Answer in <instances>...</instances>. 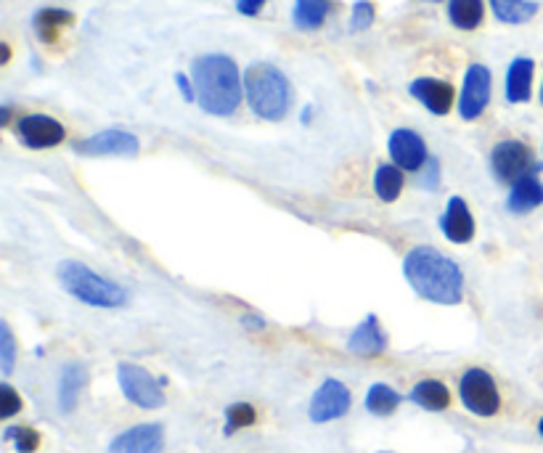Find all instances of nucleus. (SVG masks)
<instances>
[{"label":"nucleus","instance_id":"obj_8","mask_svg":"<svg viewBox=\"0 0 543 453\" xmlns=\"http://www.w3.org/2000/svg\"><path fill=\"white\" fill-rule=\"evenodd\" d=\"M138 149H141L138 138L128 130H101L75 144V151L83 157H136Z\"/></svg>","mask_w":543,"mask_h":453},{"label":"nucleus","instance_id":"obj_12","mask_svg":"<svg viewBox=\"0 0 543 453\" xmlns=\"http://www.w3.org/2000/svg\"><path fill=\"white\" fill-rule=\"evenodd\" d=\"M165 430L162 424H138L112 440L109 453H162Z\"/></svg>","mask_w":543,"mask_h":453},{"label":"nucleus","instance_id":"obj_7","mask_svg":"<svg viewBox=\"0 0 543 453\" xmlns=\"http://www.w3.org/2000/svg\"><path fill=\"white\" fill-rule=\"evenodd\" d=\"M491 167L498 181L514 183L520 181L522 175L536 173V159L522 141H501L491 154Z\"/></svg>","mask_w":543,"mask_h":453},{"label":"nucleus","instance_id":"obj_2","mask_svg":"<svg viewBox=\"0 0 543 453\" xmlns=\"http://www.w3.org/2000/svg\"><path fill=\"white\" fill-rule=\"evenodd\" d=\"M197 101L207 114L228 117L242 104L244 85L239 77L236 61L226 53H207L199 56L191 67Z\"/></svg>","mask_w":543,"mask_h":453},{"label":"nucleus","instance_id":"obj_35","mask_svg":"<svg viewBox=\"0 0 543 453\" xmlns=\"http://www.w3.org/2000/svg\"><path fill=\"white\" fill-rule=\"evenodd\" d=\"M538 430H541V438H543V419H541V424H538Z\"/></svg>","mask_w":543,"mask_h":453},{"label":"nucleus","instance_id":"obj_11","mask_svg":"<svg viewBox=\"0 0 543 453\" xmlns=\"http://www.w3.org/2000/svg\"><path fill=\"white\" fill-rule=\"evenodd\" d=\"M19 141L30 149H51L64 141V125L48 114H27L16 125Z\"/></svg>","mask_w":543,"mask_h":453},{"label":"nucleus","instance_id":"obj_3","mask_svg":"<svg viewBox=\"0 0 543 453\" xmlns=\"http://www.w3.org/2000/svg\"><path fill=\"white\" fill-rule=\"evenodd\" d=\"M244 93L257 117L271 122L287 117L292 104V85L279 67L265 61L252 64L244 75Z\"/></svg>","mask_w":543,"mask_h":453},{"label":"nucleus","instance_id":"obj_19","mask_svg":"<svg viewBox=\"0 0 543 453\" xmlns=\"http://www.w3.org/2000/svg\"><path fill=\"white\" fill-rule=\"evenodd\" d=\"M85 382H88V374L80 363H69L61 371L59 379V406L61 411H75L77 401H80V393H83Z\"/></svg>","mask_w":543,"mask_h":453},{"label":"nucleus","instance_id":"obj_13","mask_svg":"<svg viewBox=\"0 0 543 453\" xmlns=\"http://www.w3.org/2000/svg\"><path fill=\"white\" fill-rule=\"evenodd\" d=\"M390 154H393L395 165H398L400 170H411V173L422 170L424 162L430 159L422 136L408 128L395 130L393 136H390Z\"/></svg>","mask_w":543,"mask_h":453},{"label":"nucleus","instance_id":"obj_6","mask_svg":"<svg viewBox=\"0 0 543 453\" xmlns=\"http://www.w3.org/2000/svg\"><path fill=\"white\" fill-rule=\"evenodd\" d=\"M461 403L477 416H493L501 406V395H498V387L493 382V377L483 369H469L464 377H461L459 385Z\"/></svg>","mask_w":543,"mask_h":453},{"label":"nucleus","instance_id":"obj_18","mask_svg":"<svg viewBox=\"0 0 543 453\" xmlns=\"http://www.w3.org/2000/svg\"><path fill=\"white\" fill-rule=\"evenodd\" d=\"M533 61L530 59H514L506 72V101L509 104H522L530 99V88H533Z\"/></svg>","mask_w":543,"mask_h":453},{"label":"nucleus","instance_id":"obj_17","mask_svg":"<svg viewBox=\"0 0 543 453\" xmlns=\"http://www.w3.org/2000/svg\"><path fill=\"white\" fill-rule=\"evenodd\" d=\"M543 204V183L538 181L536 173L522 175L520 181L512 183V194L506 199V207L514 215H525V212L536 210Z\"/></svg>","mask_w":543,"mask_h":453},{"label":"nucleus","instance_id":"obj_16","mask_svg":"<svg viewBox=\"0 0 543 453\" xmlns=\"http://www.w3.org/2000/svg\"><path fill=\"white\" fill-rule=\"evenodd\" d=\"M387 348V337L379 326L377 316H369L363 324H358L353 334H350V342H347V350L353 355H382Z\"/></svg>","mask_w":543,"mask_h":453},{"label":"nucleus","instance_id":"obj_21","mask_svg":"<svg viewBox=\"0 0 543 453\" xmlns=\"http://www.w3.org/2000/svg\"><path fill=\"white\" fill-rule=\"evenodd\" d=\"M75 22V16L69 14V11H61V8H43L35 14V32H38V38L43 43H53V40L59 38V32L64 27Z\"/></svg>","mask_w":543,"mask_h":453},{"label":"nucleus","instance_id":"obj_14","mask_svg":"<svg viewBox=\"0 0 543 453\" xmlns=\"http://www.w3.org/2000/svg\"><path fill=\"white\" fill-rule=\"evenodd\" d=\"M440 228H443V234L448 236L453 244L472 242V236H475V218H472V210H469L464 199L453 197L451 202H448L443 218H440Z\"/></svg>","mask_w":543,"mask_h":453},{"label":"nucleus","instance_id":"obj_32","mask_svg":"<svg viewBox=\"0 0 543 453\" xmlns=\"http://www.w3.org/2000/svg\"><path fill=\"white\" fill-rule=\"evenodd\" d=\"M438 183H440V162L435 157H430L427 162H424L422 175H419V186L432 191V189H438Z\"/></svg>","mask_w":543,"mask_h":453},{"label":"nucleus","instance_id":"obj_33","mask_svg":"<svg viewBox=\"0 0 543 453\" xmlns=\"http://www.w3.org/2000/svg\"><path fill=\"white\" fill-rule=\"evenodd\" d=\"M265 0H236V8H239V14L244 16H257L263 11Z\"/></svg>","mask_w":543,"mask_h":453},{"label":"nucleus","instance_id":"obj_20","mask_svg":"<svg viewBox=\"0 0 543 453\" xmlns=\"http://www.w3.org/2000/svg\"><path fill=\"white\" fill-rule=\"evenodd\" d=\"M411 401H414L416 406L427 408V411H443V408H448V403H451V393H448V387H445L443 382H438V379H424V382H419V385L411 390Z\"/></svg>","mask_w":543,"mask_h":453},{"label":"nucleus","instance_id":"obj_26","mask_svg":"<svg viewBox=\"0 0 543 453\" xmlns=\"http://www.w3.org/2000/svg\"><path fill=\"white\" fill-rule=\"evenodd\" d=\"M400 406V395L390 385H374L366 395V408L374 416H390Z\"/></svg>","mask_w":543,"mask_h":453},{"label":"nucleus","instance_id":"obj_5","mask_svg":"<svg viewBox=\"0 0 543 453\" xmlns=\"http://www.w3.org/2000/svg\"><path fill=\"white\" fill-rule=\"evenodd\" d=\"M122 395L138 408H162L165 406V393H162V382L151 377L149 371L136 366V363H120L117 369Z\"/></svg>","mask_w":543,"mask_h":453},{"label":"nucleus","instance_id":"obj_30","mask_svg":"<svg viewBox=\"0 0 543 453\" xmlns=\"http://www.w3.org/2000/svg\"><path fill=\"white\" fill-rule=\"evenodd\" d=\"M371 24H374V6H371L369 0H358L353 6V16H350V30H369Z\"/></svg>","mask_w":543,"mask_h":453},{"label":"nucleus","instance_id":"obj_22","mask_svg":"<svg viewBox=\"0 0 543 453\" xmlns=\"http://www.w3.org/2000/svg\"><path fill=\"white\" fill-rule=\"evenodd\" d=\"M329 11H332L329 0H295L292 19L300 30H318L326 22Z\"/></svg>","mask_w":543,"mask_h":453},{"label":"nucleus","instance_id":"obj_37","mask_svg":"<svg viewBox=\"0 0 543 453\" xmlns=\"http://www.w3.org/2000/svg\"><path fill=\"white\" fill-rule=\"evenodd\" d=\"M541 101H543V88H541Z\"/></svg>","mask_w":543,"mask_h":453},{"label":"nucleus","instance_id":"obj_27","mask_svg":"<svg viewBox=\"0 0 543 453\" xmlns=\"http://www.w3.org/2000/svg\"><path fill=\"white\" fill-rule=\"evenodd\" d=\"M257 414L255 408L249 406V403H234V406H228L226 411V432L242 430V427H249V424H255Z\"/></svg>","mask_w":543,"mask_h":453},{"label":"nucleus","instance_id":"obj_25","mask_svg":"<svg viewBox=\"0 0 543 453\" xmlns=\"http://www.w3.org/2000/svg\"><path fill=\"white\" fill-rule=\"evenodd\" d=\"M403 189V170L395 165H379L374 173V191L382 202H395Z\"/></svg>","mask_w":543,"mask_h":453},{"label":"nucleus","instance_id":"obj_9","mask_svg":"<svg viewBox=\"0 0 543 453\" xmlns=\"http://www.w3.org/2000/svg\"><path fill=\"white\" fill-rule=\"evenodd\" d=\"M491 101V69L483 64H472L464 75L459 112L464 120H477Z\"/></svg>","mask_w":543,"mask_h":453},{"label":"nucleus","instance_id":"obj_29","mask_svg":"<svg viewBox=\"0 0 543 453\" xmlns=\"http://www.w3.org/2000/svg\"><path fill=\"white\" fill-rule=\"evenodd\" d=\"M14 355H16L14 334H11V326L3 321V324H0V361H3V374H11V369H14Z\"/></svg>","mask_w":543,"mask_h":453},{"label":"nucleus","instance_id":"obj_36","mask_svg":"<svg viewBox=\"0 0 543 453\" xmlns=\"http://www.w3.org/2000/svg\"><path fill=\"white\" fill-rule=\"evenodd\" d=\"M427 3H443V0H427Z\"/></svg>","mask_w":543,"mask_h":453},{"label":"nucleus","instance_id":"obj_15","mask_svg":"<svg viewBox=\"0 0 543 453\" xmlns=\"http://www.w3.org/2000/svg\"><path fill=\"white\" fill-rule=\"evenodd\" d=\"M411 96L416 101H422L432 114H448L453 104V88L443 80H435V77H419L411 83Z\"/></svg>","mask_w":543,"mask_h":453},{"label":"nucleus","instance_id":"obj_1","mask_svg":"<svg viewBox=\"0 0 543 453\" xmlns=\"http://www.w3.org/2000/svg\"><path fill=\"white\" fill-rule=\"evenodd\" d=\"M408 284L419 297L438 305H459L464 297V276L461 268L435 247H414L403 263Z\"/></svg>","mask_w":543,"mask_h":453},{"label":"nucleus","instance_id":"obj_10","mask_svg":"<svg viewBox=\"0 0 543 453\" xmlns=\"http://www.w3.org/2000/svg\"><path fill=\"white\" fill-rule=\"evenodd\" d=\"M347 411H350V390L342 385L340 379H326L310 401V419L316 424L334 422V419L345 416Z\"/></svg>","mask_w":543,"mask_h":453},{"label":"nucleus","instance_id":"obj_24","mask_svg":"<svg viewBox=\"0 0 543 453\" xmlns=\"http://www.w3.org/2000/svg\"><path fill=\"white\" fill-rule=\"evenodd\" d=\"M483 14V0H451V6H448V16H451V22L459 30H475V27H480Z\"/></svg>","mask_w":543,"mask_h":453},{"label":"nucleus","instance_id":"obj_4","mask_svg":"<svg viewBox=\"0 0 543 453\" xmlns=\"http://www.w3.org/2000/svg\"><path fill=\"white\" fill-rule=\"evenodd\" d=\"M59 281L69 295L93 308H122L128 302V295L120 284L106 281L104 276L77 260H64L59 265Z\"/></svg>","mask_w":543,"mask_h":453},{"label":"nucleus","instance_id":"obj_28","mask_svg":"<svg viewBox=\"0 0 543 453\" xmlns=\"http://www.w3.org/2000/svg\"><path fill=\"white\" fill-rule=\"evenodd\" d=\"M6 440H11L19 453H32L40 446V435L32 427H11L6 432Z\"/></svg>","mask_w":543,"mask_h":453},{"label":"nucleus","instance_id":"obj_23","mask_svg":"<svg viewBox=\"0 0 543 453\" xmlns=\"http://www.w3.org/2000/svg\"><path fill=\"white\" fill-rule=\"evenodd\" d=\"M491 8L504 24H525L538 14V3L533 0H491Z\"/></svg>","mask_w":543,"mask_h":453},{"label":"nucleus","instance_id":"obj_34","mask_svg":"<svg viewBox=\"0 0 543 453\" xmlns=\"http://www.w3.org/2000/svg\"><path fill=\"white\" fill-rule=\"evenodd\" d=\"M175 83H178V88H181L183 99H186V101H191L194 96H197V91H191V83H189V77H186V75H175Z\"/></svg>","mask_w":543,"mask_h":453},{"label":"nucleus","instance_id":"obj_31","mask_svg":"<svg viewBox=\"0 0 543 453\" xmlns=\"http://www.w3.org/2000/svg\"><path fill=\"white\" fill-rule=\"evenodd\" d=\"M19 408H22V398L16 395L14 387L3 382V385H0V416H3V419H11Z\"/></svg>","mask_w":543,"mask_h":453}]
</instances>
